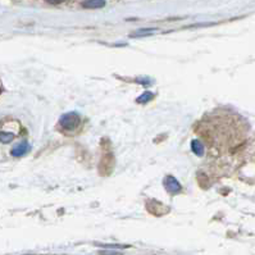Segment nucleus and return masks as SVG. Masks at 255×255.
Returning a JSON list of instances; mask_svg holds the SVG:
<instances>
[{
	"label": "nucleus",
	"instance_id": "1",
	"mask_svg": "<svg viewBox=\"0 0 255 255\" xmlns=\"http://www.w3.org/2000/svg\"><path fill=\"white\" fill-rule=\"evenodd\" d=\"M81 123V117L77 114V113H65L59 119V125L62 126L63 129H67V131H73L77 127L80 126Z\"/></svg>",
	"mask_w": 255,
	"mask_h": 255
},
{
	"label": "nucleus",
	"instance_id": "2",
	"mask_svg": "<svg viewBox=\"0 0 255 255\" xmlns=\"http://www.w3.org/2000/svg\"><path fill=\"white\" fill-rule=\"evenodd\" d=\"M163 184H164V187H166V190H167L170 194H177V192H180L181 191L180 182H178L173 176L166 177L163 181Z\"/></svg>",
	"mask_w": 255,
	"mask_h": 255
},
{
	"label": "nucleus",
	"instance_id": "3",
	"mask_svg": "<svg viewBox=\"0 0 255 255\" xmlns=\"http://www.w3.org/2000/svg\"><path fill=\"white\" fill-rule=\"evenodd\" d=\"M28 150H30V145H28L27 141H22V143L17 144V145L12 149L10 154H12L13 157H22V155H24V154L27 153Z\"/></svg>",
	"mask_w": 255,
	"mask_h": 255
},
{
	"label": "nucleus",
	"instance_id": "4",
	"mask_svg": "<svg viewBox=\"0 0 255 255\" xmlns=\"http://www.w3.org/2000/svg\"><path fill=\"white\" fill-rule=\"evenodd\" d=\"M191 149L196 154L197 157H203L204 155V151H205V148H204V144L201 143L200 140H192L191 141Z\"/></svg>",
	"mask_w": 255,
	"mask_h": 255
},
{
	"label": "nucleus",
	"instance_id": "5",
	"mask_svg": "<svg viewBox=\"0 0 255 255\" xmlns=\"http://www.w3.org/2000/svg\"><path fill=\"white\" fill-rule=\"evenodd\" d=\"M104 5H106L104 0H85L82 3V7L86 8V9H99V8H103Z\"/></svg>",
	"mask_w": 255,
	"mask_h": 255
},
{
	"label": "nucleus",
	"instance_id": "6",
	"mask_svg": "<svg viewBox=\"0 0 255 255\" xmlns=\"http://www.w3.org/2000/svg\"><path fill=\"white\" fill-rule=\"evenodd\" d=\"M153 96H154L153 92L147 91V92H144L141 96H139V98L136 99V102L139 103V104H147V103H149L150 100L153 99Z\"/></svg>",
	"mask_w": 255,
	"mask_h": 255
},
{
	"label": "nucleus",
	"instance_id": "7",
	"mask_svg": "<svg viewBox=\"0 0 255 255\" xmlns=\"http://www.w3.org/2000/svg\"><path fill=\"white\" fill-rule=\"evenodd\" d=\"M13 137H14L13 133H10V132L8 133V132H5V131H1V133H0V141H1L3 144L10 143V141L13 140Z\"/></svg>",
	"mask_w": 255,
	"mask_h": 255
},
{
	"label": "nucleus",
	"instance_id": "8",
	"mask_svg": "<svg viewBox=\"0 0 255 255\" xmlns=\"http://www.w3.org/2000/svg\"><path fill=\"white\" fill-rule=\"evenodd\" d=\"M155 30H153V28H145V30H139L136 31V34L131 35L132 38H139V36H143V35H150L151 32H154Z\"/></svg>",
	"mask_w": 255,
	"mask_h": 255
},
{
	"label": "nucleus",
	"instance_id": "9",
	"mask_svg": "<svg viewBox=\"0 0 255 255\" xmlns=\"http://www.w3.org/2000/svg\"><path fill=\"white\" fill-rule=\"evenodd\" d=\"M45 1H48L50 4H59V3H63L64 0H45Z\"/></svg>",
	"mask_w": 255,
	"mask_h": 255
}]
</instances>
